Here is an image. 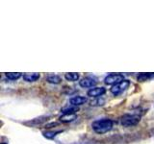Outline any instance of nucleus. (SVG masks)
I'll use <instances>...</instances> for the list:
<instances>
[{
  "mask_svg": "<svg viewBox=\"0 0 154 144\" xmlns=\"http://www.w3.org/2000/svg\"><path fill=\"white\" fill-rule=\"evenodd\" d=\"M113 125L114 123L111 119H100L94 121L91 124V127L96 134H102L111 131L113 128Z\"/></svg>",
  "mask_w": 154,
  "mask_h": 144,
  "instance_id": "obj_1",
  "label": "nucleus"
},
{
  "mask_svg": "<svg viewBox=\"0 0 154 144\" xmlns=\"http://www.w3.org/2000/svg\"><path fill=\"white\" fill-rule=\"evenodd\" d=\"M140 120H141V116L138 114H124L120 118V122L124 127H132L137 125Z\"/></svg>",
  "mask_w": 154,
  "mask_h": 144,
  "instance_id": "obj_2",
  "label": "nucleus"
},
{
  "mask_svg": "<svg viewBox=\"0 0 154 144\" xmlns=\"http://www.w3.org/2000/svg\"><path fill=\"white\" fill-rule=\"evenodd\" d=\"M129 86H130V82L128 80H123L122 82H120V83H119L117 85H114L110 90L114 95L117 96L120 93H122L124 90H126Z\"/></svg>",
  "mask_w": 154,
  "mask_h": 144,
  "instance_id": "obj_3",
  "label": "nucleus"
},
{
  "mask_svg": "<svg viewBox=\"0 0 154 144\" xmlns=\"http://www.w3.org/2000/svg\"><path fill=\"white\" fill-rule=\"evenodd\" d=\"M124 80V76L123 74H120V73H113V74H110L108 76L105 77L104 79V83L106 85H117L120 82H122Z\"/></svg>",
  "mask_w": 154,
  "mask_h": 144,
  "instance_id": "obj_4",
  "label": "nucleus"
},
{
  "mask_svg": "<svg viewBox=\"0 0 154 144\" xmlns=\"http://www.w3.org/2000/svg\"><path fill=\"white\" fill-rule=\"evenodd\" d=\"M96 80L91 78V77H86V78H83L81 81H79V85L82 88H93L96 85Z\"/></svg>",
  "mask_w": 154,
  "mask_h": 144,
  "instance_id": "obj_5",
  "label": "nucleus"
},
{
  "mask_svg": "<svg viewBox=\"0 0 154 144\" xmlns=\"http://www.w3.org/2000/svg\"><path fill=\"white\" fill-rule=\"evenodd\" d=\"M106 92V89L104 88H91L89 91H88V95L90 97H94V98H97V97H100V96H102L104 93Z\"/></svg>",
  "mask_w": 154,
  "mask_h": 144,
  "instance_id": "obj_6",
  "label": "nucleus"
},
{
  "mask_svg": "<svg viewBox=\"0 0 154 144\" xmlns=\"http://www.w3.org/2000/svg\"><path fill=\"white\" fill-rule=\"evenodd\" d=\"M69 102L71 105L78 107V106H81L87 102V98L84 97V96H75V97H72L69 100Z\"/></svg>",
  "mask_w": 154,
  "mask_h": 144,
  "instance_id": "obj_7",
  "label": "nucleus"
},
{
  "mask_svg": "<svg viewBox=\"0 0 154 144\" xmlns=\"http://www.w3.org/2000/svg\"><path fill=\"white\" fill-rule=\"evenodd\" d=\"M79 110V108L76 107V106L71 105L70 107H65L62 109V112L63 114H75Z\"/></svg>",
  "mask_w": 154,
  "mask_h": 144,
  "instance_id": "obj_8",
  "label": "nucleus"
},
{
  "mask_svg": "<svg viewBox=\"0 0 154 144\" xmlns=\"http://www.w3.org/2000/svg\"><path fill=\"white\" fill-rule=\"evenodd\" d=\"M40 73H26L23 75V79L26 82H36L40 79Z\"/></svg>",
  "mask_w": 154,
  "mask_h": 144,
  "instance_id": "obj_9",
  "label": "nucleus"
},
{
  "mask_svg": "<svg viewBox=\"0 0 154 144\" xmlns=\"http://www.w3.org/2000/svg\"><path fill=\"white\" fill-rule=\"evenodd\" d=\"M76 118V114H63L60 117V121L63 123L72 122Z\"/></svg>",
  "mask_w": 154,
  "mask_h": 144,
  "instance_id": "obj_10",
  "label": "nucleus"
},
{
  "mask_svg": "<svg viewBox=\"0 0 154 144\" xmlns=\"http://www.w3.org/2000/svg\"><path fill=\"white\" fill-rule=\"evenodd\" d=\"M46 81L48 82V83L50 84H55V85H58L61 83V77H59L58 75H48L46 77Z\"/></svg>",
  "mask_w": 154,
  "mask_h": 144,
  "instance_id": "obj_11",
  "label": "nucleus"
},
{
  "mask_svg": "<svg viewBox=\"0 0 154 144\" xmlns=\"http://www.w3.org/2000/svg\"><path fill=\"white\" fill-rule=\"evenodd\" d=\"M152 78H154V73H141L137 77L139 82H144Z\"/></svg>",
  "mask_w": 154,
  "mask_h": 144,
  "instance_id": "obj_12",
  "label": "nucleus"
},
{
  "mask_svg": "<svg viewBox=\"0 0 154 144\" xmlns=\"http://www.w3.org/2000/svg\"><path fill=\"white\" fill-rule=\"evenodd\" d=\"M65 78L67 81L70 82H75L79 80V74L76 73V72H70V73H66L65 74Z\"/></svg>",
  "mask_w": 154,
  "mask_h": 144,
  "instance_id": "obj_13",
  "label": "nucleus"
},
{
  "mask_svg": "<svg viewBox=\"0 0 154 144\" xmlns=\"http://www.w3.org/2000/svg\"><path fill=\"white\" fill-rule=\"evenodd\" d=\"M63 131H56V132H51V131H46V132H43L42 134L43 136L48 138V139H51V138H54L58 134H61Z\"/></svg>",
  "mask_w": 154,
  "mask_h": 144,
  "instance_id": "obj_14",
  "label": "nucleus"
},
{
  "mask_svg": "<svg viewBox=\"0 0 154 144\" xmlns=\"http://www.w3.org/2000/svg\"><path fill=\"white\" fill-rule=\"evenodd\" d=\"M105 104V100L102 97H97L90 102L91 106H103Z\"/></svg>",
  "mask_w": 154,
  "mask_h": 144,
  "instance_id": "obj_15",
  "label": "nucleus"
},
{
  "mask_svg": "<svg viewBox=\"0 0 154 144\" xmlns=\"http://www.w3.org/2000/svg\"><path fill=\"white\" fill-rule=\"evenodd\" d=\"M6 77L10 80H17L21 77V73L20 72H9V73H6Z\"/></svg>",
  "mask_w": 154,
  "mask_h": 144,
  "instance_id": "obj_16",
  "label": "nucleus"
},
{
  "mask_svg": "<svg viewBox=\"0 0 154 144\" xmlns=\"http://www.w3.org/2000/svg\"><path fill=\"white\" fill-rule=\"evenodd\" d=\"M45 120H47V117L46 116H42L40 118H36V119H34L33 121H31L30 123L31 124H34V125H38V124H42L45 121Z\"/></svg>",
  "mask_w": 154,
  "mask_h": 144,
  "instance_id": "obj_17",
  "label": "nucleus"
},
{
  "mask_svg": "<svg viewBox=\"0 0 154 144\" xmlns=\"http://www.w3.org/2000/svg\"><path fill=\"white\" fill-rule=\"evenodd\" d=\"M57 123H51V124H47L45 125V128H52V126H57Z\"/></svg>",
  "mask_w": 154,
  "mask_h": 144,
  "instance_id": "obj_18",
  "label": "nucleus"
},
{
  "mask_svg": "<svg viewBox=\"0 0 154 144\" xmlns=\"http://www.w3.org/2000/svg\"><path fill=\"white\" fill-rule=\"evenodd\" d=\"M1 144H7V143H1Z\"/></svg>",
  "mask_w": 154,
  "mask_h": 144,
  "instance_id": "obj_19",
  "label": "nucleus"
}]
</instances>
